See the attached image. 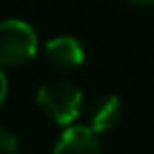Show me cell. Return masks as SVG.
Returning <instances> with one entry per match:
<instances>
[{"mask_svg":"<svg viewBox=\"0 0 154 154\" xmlns=\"http://www.w3.org/2000/svg\"><path fill=\"white\" fill-rule=\"evenodd\" d=\"M7 93H9V80H7L5 72L0 70V106L5 103V99H7Z\"/></svg>","mask_w":154,"mask_h":154,"instance_id":"obj_7","label":"cell"},{"mask_svg":"<svg viewBox=\"0 0 154 154\" xmlns=\"http://www.w3.org/2000/svg\"><path fill=\"white\" fill-rule=\"evenodd\" d=\"M0 154H19V141L15 133L0 127Z\"/></svg>","mask_w":154,"mask_h":154,"instance_id":"obj_6","label":"cell"},{"mask_svg":"<svg viewBox=\"0 0 154 154\" xmlns=\"http://www.w3.org/2000/svg\"><path fill=\"white\" fill-rule=\"evenodd\" d=\"M47 59L59 70H74L85 61V49L74 36H55L45 45Z\"/></svg>","mask_w":154,"mask_h":154,"instance_id":"obj_4","label":"cell"},{"mask_svg":"<svg viewBox=\"0 0 154 154\" xmlns=\"http://www.w3.org/2000/svg\"><path fill=\"white\" fill-rule=\"evenodd\" d=\"M53 154H101L97 133L89 125H68L53 146Z\"/></svg>","mask_w":154,"mask_h":154,"instance_id":"obj_3","label":"cell"},{"mask_svg":"<svg viewBox=\"0 0 154 154\" xmlns=\"http://www.w3.org/2000/svg\"><path fill=\"white\" fill-rule=\"evenodd\" d=\"M122 116H125V106H122L120 97L118 95H101L91 106L89 127L95 133H108L114 127H118Z\"/></svg>","mask_w":154,"mask_h":154,"instance_id":"obj_5","label":"cell"},{"mask_svg":"<svg viewBox=\"0 0 154 154\" xmlns=\"http://www.w3.org/2000/svg\"><path fill=\"white\" fill-rule=\"evenodd\" d=\"M38 110L59 127L76 122L82 110V91L68 80L45 82L36 93Z\"/></svg>","mask_w":154,"mask_h":154,"instance_id":"obj_1","label":"cell"},{"mask_svg":"<svg viewBox=\"0 0 154 154\" xmlns=\"http://www.w3.org/2000/svg\"><path fill=\"white\" fill-rule=\"evenodd\" d=\"M129 2L139 5V7H152V5H154V0H129Z\"/></svg>","mask_w":154,"mask_h":154,"instance_id":"obj_8","label":"cell"},{"mask_svg":"<svg viewBox=\"0 0 154 154\" xmlns=\"http://www.w3.org/2000/svg\"><path fill=\"white\" fill-rule=\"evenodd\" d=\"M38 53L36 30L21 19L0 21V68H13L34 59Z\"/></svg>","mask_w":154,"mask_h":154,"instance_id":"obj_2","label":"cell"}]
</instances>
